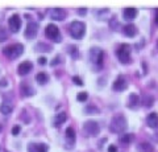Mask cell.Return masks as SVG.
I'll list each match as a JSON object with an SVG mask.
<instances>
[{"label": "cell", "mask_w": 158, "mask_h": 152, "mask_svg": "<svg viewBox=\"0 0 158 152\" xmlns=\"http://www.w3.org/2000/svg\"><path fill=\"white\" fill-rule=\"evenodd\" d=\"M32 69H33V63L31 61H24V62H21L19 65L17 73H19L20 76H27L28 73L32 72Z\"/></svg>", "instance_id": "10"}, {"label": "cell", "mask_w": 158, "mask_h": 152, "mask_svg": "<svg viewBox=\"0 0 158 152\" xmlns=\"http://www.w3.org/2000/svg\"><path fill=\"white\" fill-rule=\"evenodd\" d=\"M20 131H21V127H20V126H13L12 127V135H15V136L19 135Z\"/></svg>", "instance_id": "31"}, {"label": "cell", "mask_w": 158, "mask_h": 152, "mask_svg": "<svg viewBox=\"0 0 158 152\" xmlns=\"http://www.w3.org/2000/svg\"><path fill=\"white\" fill-rule=\"evenodd\" d=\"M66 120H67V114L66 112H59V114H57L56 118H54V126L59 127L62 123H65Z\"/></svg>", "instance_id": "18"}, {"label": "cell", "mask_w": 158, "mask_h": 152, "mask_svg": "<svg viewBox=\"0 0 158 152\" xmlns=\"http://www.w3.org/2000/svg\"><path fill=\"white\" fill-rule=\"evenodd\" d=\"M3 53L4 56H7L11 60H16V58H19L24 53V45L23 44H12V45L4 48Z\"/></svg>", "instance_id": "3"}, {"label": "cell", "mask_w": 158, "mask_h": 152, "mask_svg": "<svg viewBox=\"0 0 158 152\" xmlns=\"http://www.w3.org/2000/svg\"><path fill=\"white\" fill-rule=\"evenodd\" d=\"M20 91H21V97H24V98H29V97L34 95V89L31 85L25 83V82L21 83V86H20Z\"/></svg>", "instance_id": "13"}, {"label": "cell", "mask_w": 158, "mask_h": 152, "mask_svg": "<svg viewBox=\"0 0 158 152\" xmlns=\"http://www.w3.org/2000/svg\"><path fill=\"white\" fill-rule=\"evenodd\" d=\"M87 98H88V94L86 91H83V93H79V94L77 95V99L79 102H86L87 101Z\"/></svg>", "instance_id": "27"}, {"label": "cell", "mask_w": 158, "mask_h": 152, "mask_svg": "<svg viewBox=\"0 0 158 152\" xmlns=\"http://www.w3.org/2000/svg\"><path fill=\"white\" fill-rule=\"evenodd\" d=\"M83 128H85V132L87 135H91V136H95V135H98L99 132H100V126H99V123L96 120H87V122H85Z\"/></svg>", "instance_id": "7"}, {"label": "cell", "mask_w": 158, "mask_h": 152, "mask_svg": "<svg viewBox=\"0 0 158 152\" xmlns=\"http://www.w3.org/2000/svg\"><path fill=\"white\" fill-rule=\"evenodd\" d=\"M127 86H128V83H127V80H125L124 76H118L116 78V81L113 82V90H116V91L125 90Z\"/></svg>", "instance_id": "11"}, {"label": "cell", "mask_w": 158, "mask_h": 152, "mask_svg": "<svg viewBox=\"0 0 158 152\" xmlns=\"http://www.w3.org/2000/svg\"><path fill=\"white\" fill-rule=\"evenodd\" d=\"M77 50H78V49H77L75 45H69V46H67V52H70V54H71L73 57H77V56H78V54H77Z\"/></svg>", "instance_id": "28"}, {"label": "cell", "mask_w": 158, "mask_h": 152, "mask_svg": "<svg viewBox=\"0 0 158 152\" xmlns=\"http://www.w3.org/2000/svg\"><path fill=\"white\" fill-rule=\"evenodd\" d=\"M137 151L138 152H153L154 148H153V145L150 143H148V141H142L137 145Z\"/></svg>", "instance_id": "19"}, {"label": "cell", "mask_w": 158, "mask_h": 152, "mask_svg": "<svg viewBox=\"0 0 158 152\" xmlns=\"http://www.w3.org/2000/svg\"><path fill=\"white\" fill-rule=\"evenodd\" d=\"M156 23L158 24V8L156 9Z\"/></svg>", "instance_id": "39"}, {"label": "cell", "mask_w": 158, "mask_h": 152, "mask_svg": "<svg viewBox=\"0 0 158 152\" xmlns=\"http://www.w3.org/2000/svg\"><path fill=\"white\" fill-rule=\"evenodd\" d=\"M69 32H70V35L74 38L81 40V38L85 36V33H86V24L83 21H78V20L73 21L70 24V28H69Z\"/></svg>", "instance_id": "2"}, {"label": "cell", "mask_w": 158, "mask_h": 152, "mask_svg": "<svg viewBox=\"0 0 158 152\" xmlns=\"http://www.w3.org/2000/svg\"><path fill=\"white\" fill-rule=\"evenodd\" d=\"M153 102H154V98H153V97H150V95L145 97V99H144L145 107H150V106H152V103H153Z\"/></svg>", "instance_id": "29"}, {"label": "cell", "mask_w": 158, "mask_h": 152, "mask_svg": "<svg viewBox=\"0 0 158 152\" xmlns=\"http://www.w3.org/2000/svg\"><path fill=\"white\" fill-rule=\"evenodd\" d=\"M66 139L70 140V143L74 144V140H75V131L71 127H67L66 128Z\"/></svg>", "instance_id": "24"}, {"label": "cell", "mask_w": 158, "mask_h": 152, "mask_svg": "<svg viewBox=\"0 0 158 152\" xmlns=\"http://www.w3.org/2000/svg\"><path fill=\"white\" fill-rule=\"evenodd\" d=\"M77 12H78V15H81V16H85V15L87 13V8L86 7H82V8H79Z\"/></svg>", "instance_id": "33"}, {"label": "cell", "mask_w": 158, "mask_h": 152, "mask_svg": "<svg viewBox=\"0 0 158 152\" xmlns=\"http://www.w3.org/2000/svg\"><path fill=\"white\" fill-rule=\"evenodd\" d=\"M116 56L118 61L124 65H128L131 62V46L128 44H121L116 49Z\"/></svg>", "instance_id": "4"}, {"label": "cell", "mask_w": 158, "mask_h": 152, "mask_svg": "<svg viewBox=\"0 0 158 152\" xmlns=\"http://www.w3.org/2000/svg\"><path fill=\"white\" fill-rule=\"evenodd\" d=\"M138 103H140V98H138V95L131 94L129 98H128V107H129V109H135V107H137Z\"/></svg>", "instance_id": "21"}, {"label": "cell", "mask_w": 158, "mask_h": 152, "mask_svg": "<svg viewBox=\"0 0 158 152\" xmlns=\"http://www.w3.org/2000/svg\"><path fill=\"white\" fill-rule=\"evenodd\" d=\"M45 35H46V37H49L54 42L62 41L61 32H59V28L56 25V24H48V27L45 28Z\"/></svg>", "instance_id": "6"}, {"label": "cell", "mask_w": 158, "mask_h": 152, "mask_svg": "<svg viewBox=\"0 0 158 152\" xmlns=\"http://www.w3.org/2000/svg\"><path fill=\"white\" fill-rule=\"evenodd\" d=\"M103 57H104V53H103L102 49L98 48V46H92L90 49V52H88V58H90V61L94 63V65L102 66Z\"/></svg>", "instance_id": "5"}, {"label": "cell", "mask_w": 158, "mask_h": 152, "mask_svg": "<svg viewBox=\"0 0 158 152\" xmlns=\"http://www.w3.org/2000/svg\"><path fill=\"white\" fill-rule=\"evenodd\" d=\"M85 112H90V114H99V109L94 106H87L85 107Z\"/></svg>", "instance_id": "26"}, {"label": "cell", "mask_w": 158, "mask_h": 152, "mask_svg": "<svg viewBox=\"0 0 158 152\" xmlns=\"http://www.w3.org/2000/svg\"><path fill=\"white\" fill-rule=\"evenodd\" d=\"M0 128H2V126H0Z\"/></svg>", "instance_id": "40"}, {"label": "cell", "mask_w": 158, "mask_h": 152, "mask_svg": "<svg viewBox=\"0 0 158 152\" xmlns=\"http://www.w3.org/2000/svg\"><path fill=\"white\" fill-rule=\"evenodd\" d=\"M124 33L128 37H135L137 35V27L135 24H127L124 27Z\"/></svg>", "instance_id": "16"}, {"label": "cell", "mask_w": 158, "mask_h": 152, "mask_svg": "<svg viewBox=\"0 0 158 152\" xmlns=\"http://www.w3.org/2000/svg\"><path fill=\"white\" fill-rule=\"evenodd\" d=\"M73 81H74V83H75V85H78V86H83V82H82V80L79 77H73Z\"/></svg>", "instance_id": "32"}, {"label": "cell", "mask_w": 158, "mask_h": 152, "mask_svg": "<svg viewBox=\"0 0 158 152\" xmlns=\"http://www.w3.org/2000/svg\"><path fill=\"white\" fill-rule=\"evenodd\" d=\"M59 60H61V56H56V57H54V60L52 61V66H54V65H57V63H59Z\"/></svg>", "instance_id": "35"}, {"label": "cell", "mask_w": 158, "mask_h": 152, "mask_svg": "<svg viewBox=\"0 0 158 152\" xmlns=\"http://www.w3.org/2000/svg\"><path fill=\"white\" fill-rule=\"evenodd\" d=\"M128 128V122L125 119L124 115L117 114L112 118L111 123H110V131L113 134H121Z\"/></svg>", "instance_id": "1"}, {"label": "cell", "mask_w": 158, "mask_h": 152, "mask_svg": "<svg viewBox=\"0 0 158 152\" xmlns=\"http://www.w3.org/2000/svg\"><path fill=\"white\" fill-rule=\"evenodd\" d=\"M36 81L40 83V85H44V83H46L49 81V77L46 73H44V72H40L36 74Z\"/></svg>", "instance_id": "22"}, {"label": "cell", "mask_w": 158, "mask_h": 152, "mask_svg": "<svg viewBox=\"0 0 158 152\" xmlns=\"http://www.w3.org/2000/svg\"><path fill=\"white\" fill-rule=\"evenodd\" d=\"M8 38V33L6 32V29H4L3 27H0V42L6 41Z\"/></svg>", "instance_id": "25"}, {"label": "cell", "mask_w": 158, "mask_h": 152, "mask_svg": "<svg viewBox=\"0 0 158 152\" xmlns=\"http://www.w3.org/2000/svg\"><path fill=\"white\" fill-rule=\"evenodd\" d=\"M7 85H8L7 78H2V80H0V87H6Z\"/></svg>", "instance_id": "34"}, {"label": "cell", "mask_w": 158, "mask_h": 152, "mask_svg": "<svg viewBox=\"0 0 158 152\" xmlns=\"http://www.w3.org/2000/svg\"><path fill=\"white\" fill-rule=\"evenodd\" d=\"M133 140H135V135L133 134H123L118 136V141L123 144H131Z\"/></svg>", "instance_id": "20"}, {"label": "cell", "mask_w": 158, "mask_h": 152, "mask_svg": "<svg viewBox=\"0 0 158 152\" xmlns=\"http://www.w3.org/2000/svg\"><path fill=\"white\" fill-rule=\"evenodd\" d=\"M29 152H37L36 151V145H34V144H29Z\"/></svg>", "instance_id": "38"}, {"label": "cell", "mask_w": 158, "mask_h": 152, "mask_svg": "<svg viewBox=\"0 0 158 152\" xmlns=\"http://www.w3.org/2000/svg\"><path fill=\"white\" fill-rule=\"evenodd\" d=\"M36 151H37V152H48V145L44 144V143L37 144V145H36Z\"/></svg>", "instance_id": "30"}, {"label": "cell", "mask_w": 158, "mask_h": 152, "mask_svg": "<svg viewBox=\"0 0 158 152\" xmlns=\"http://www.w3.org/2000/svg\"><path fill=\"white\" fill-rule=\"evenodd\" d=\"M8 25L13 33H17L20 31V28H21V19H20L17 13L12 15V16L8 19Z\"/></svg>", "instance_id": "8"}, {"label": "cell", "mask_w": 158, "mask_h": 152, "mask_svg": "<svg viewBox=\"0 0 158 152\" xmlns=\"http://www.w3.org/2000/svg\"><path fill=\"white\" fill-rule=\"evenodd\" d=\"M46 61H48V60H46L45 57H40V58H38V63H40V65H45Z\"/></svg>", "instance_id": "36"}, {"label": "cell", "mask_w": 158, "mask_h": 152, "mask_svg": "<svg viewBox=\"0 0 158 152\" xmlns=\"http://www.w3.org/2000/svg\"><path fill=\"white\" fill-rule=\"evenodd\" d=\"M37 33H38V24L32 21L27 25L24 36H25V38H28V40H32V38H34L37 36Z\"/></svg>", "instance_id": "9"}, {"label": "cell", "mask_w": 158, "mask_h": 152, "mask_svg": "<svg viewBox=\"0 0 158 152\" xmlns=\"http://www.w3.org/2000/svg\"><path fill=\"white\" fill-rule=\"evenodd\" d=\"M34 50H37V52H50L52 46L48 45V44H44V42H38L37 45H34Z\"/></svg>", "instance_id": "23"}, {"label": "cell", "mask_w": 158, "mask_h": 152, "mask_svg": "<svg viewBox=\"0 0 158 152\" xmlns=\"http://www.w3.org/2000/svg\"><path fill=\"white\" fill-rule=\"evenodd\" d=\"M13 111V106L11 102H3L2 105H0V112L4 115H8L11 114V112Z\"/></svg>", "instance_id": "17"}, {"label": "cell", "mask_w": 158, "mask_h": 152, "mask_svg": "<svg viewBox=\"0 0 158 152\" xmlns=\"http://www.w3.org/2000/svg\"><path fill=\"white\" fill-rule=\"evenodd\" d=\"M123 16H124V20L131 21V20H133V19L137 16V9L135 7H127L124 9V13H123Z\"/></svg>", "instance_id": "14"}, {"label": "cell", "mask_w": 158, "mask_h": 152, "mask_svg": "<svg viewBox=\"0 0 158 152\" xmlns=\"http://www.w3.org/2000/svg\"><path fill=\"white\" fill-rule=\"evenodd\" d=\"M146 123L150 128H157L158 127V114L157 112H152L146 118Z\"/></svg>", "instance_id": "15"}, {"label": "cell", "mask_w": 158, "mask_h": 152, "mask_svg": "<svg viewBox=\"0 0 158 152\" xmlns=\"http://www.w3.org/2000/svg\"><path fill=\"white\" fill-rule=\"evenodd\" d=\"M108 152H117V148H116V145H110L108 147Z\"/></svg>", "instance_id": "37"}, {"label": "cell", "mask_w": 158, "mask_h": 152, "mask_svg": "<svg viewBox=\"0 0 158 152\" xmlns=\"http://www.w3.org/2000/svg\"><path fill=\"white\" fill-rule=\"evenodd\" d=\"M50 17L53 20H58V21H62L66 19V12L63 8H53L52 12H50Z\"/></svg>", "instance_id": "12"}]
</instances>
